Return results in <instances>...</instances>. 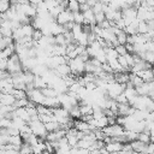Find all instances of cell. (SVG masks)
<instances>
[{"mask_svg": "<svg viewBox=\"0 0 154 154\" xmlns=\"http://www.w3.org/2000/svg\"><path fill=\"white\" fill-rule=\"evenodd\" d=\"M28 125H29V128H30V130H31V132L34 135L46 140V135H47L48 131H47L43 122H41L38 118H35V119H30L28 122Z\"/></svg>", "mask_w": 154, "mask_h": 154, "instance_id": "obj_1", "label": "cell"}, {"mask_svg": "<svg viewBox=\"0 0 154 154\" xmlns=\"http://www.w3.org/2000/svg\"><path fill=\"white\" fill-rule=\"evenodd\" d=\"M70 69H71V73L75 76H81L84 72V66H85V61H83L79 57H75V58H70L67 61Z\"/></svg>", "mask_w": 154, "mask_h": 154, "instance_id": "obj_2", "label": "cell"}, {"mask_svg": "<svg viewBox=\"0 0 154 154\" xmlns=\"http://www.w3.org/2000/svg\"><path fill=\"white\" fill-rule=\"evenodd\" d=\"M6 71H8L10 73H16L19 71H23V66H22V61L18 58V55L16 53H13L10 58H7L6 60Z\"/></svg>", "mask_w": 154, "mask_h": 154, "instance_id": "obj_3", "label": "cell"}, {"mask_svg": "<svg viewBox=\"0 0 154 154\" xmlns=\"http://www.w3.org/2000/svg\"><path fill=\"white\" fill-rule=\"evenodd\" d=\"M125 88V84H122L117 81H113V82H108L107 83V87H106V95L109 96L111 99H116L119 94L123 93Z\"/></svg>", "mask_w": 154, "mask_h": 154, "instance_id": "obj_4", "label": "cell"}, {"mask_svg": "<svg viewBox=\"0 0 154 154\" xmlns=\"http://www.w3.org/2000/svg\"><path fill=\"white\" fill-rule=\"evenodd\" d=\"M102 130H103V132H105L107 136H112V137L125 135V129L123 128V125H120V124H118V123L107 125V126H105Z\"/></svg>", "mask_w": 154, "mask_h": 154, "instance_id": "obj_5", "label": "cell"}, {"mask_svg": "<svg viewBox=\"0 0 154 154\" xmlns=\"http://www.w3.org/2000/svg\"><path fill=\"white\" fill-rule=\"evenodd\" d=\"M26 94H28V99L32 103H35V105H43V101H45V97L46 96L43 95V93L41 91V89L32 88L31 90H28Z\"/></svg>", "mask_w": 154, "mask_h": 154, "instance_id": "obj_6", "label": "cell"}, {"mask_svg": "<svg viewBox=\"0 0 154 154\" xmlns=\"http://www.w3.org/2000/svg\"><path fill=\"white\" fill-rule=\"evenodd\" d=\"M55 22L59 23V24H61V25H64V24H66V23H69V22H73V13H72L70 10L64 8V10L60 11V12L58 13V16L55 17Z\"/></svg>", "mask_w": 154, "mask_h": 154, "instance_id": "obj_7", "label": "cell"}, {"mask_svg": "<svg viewBox=\"0 0 154 154\" xmlns=\"http://www.w3.org/2000/svg\"><path fill=\"white\" fill-rule=\"evenodd\" d=\"M81 12H82V11H81ZM82 13H83V18H84L83 24H89V25L96 24V22H95V13H94V11L91 10V7L88 8V10H85V11H83Z\"/></svg>", "mask_w": 154, "mask_h": 154, "instance_id": "obj_8", "label": "cell"}, {"mask_svg": "<svg viewBox=\"0 0 154 154\" xmlns=\"http://www.w3.org/2000/svg\"><path fill=\"white\" fill-rule=\"evenodd\" d=\"M53 71H54L55 75H58L60 77H64V76H67V75L71 73V69H70L67 63H63V64L58 65L55 69H53Z\"/></svg>", "mask_w": 154, "mask_h": 154, "instance_id": "obj_9", "label": "cell"}, {"mask_svg": "<svg viewBox=\"0 0 154 154\" xmlns=\"http://www.w3.org/2000/svg\"><path fill=\"white\" fill-rule=\"evenodd\" d=\"M14 116H17V117H19V118H22L24 122H29L31 118H30V114H29V112H28V109H26V107H16L14 109H13V117Z\"/></svg>", "mask_w": 154, "mask_h": 154, "instance_id": "obj_10", "label": "cell"}, {"mask_svg": "<svg viewBox=\"0 0 154 154\" xmlns=\"http://www.w3.org/2000/svg\"><path fill=\"white\" fill-rule=\"evenodd\" d=\"M123 144H124V143L113 141V142L105 143V148H106V150H107L108 153H119V152H122V149H123Z\"/></svg>", "mask_w": 154, "mask_h": 154, "instance_id": "obj_11", "label": "cell"}, {"mask_svg": "<svg viewBox=\"0 0 154 154\" xmlns=\"http://www.w3.org/2000/svg\"><path fill=\"white\" fill-rule=\"evenodd\" d=\"M143 82H149V81H153L154 79V75H153V71L152 69H144V70H141L138 72H136Z\"/></svg>", "mask_w": 154, "mask_h": 154, "instance_id": "obj_12", "label": "cell"}, {"mask_svg": "<svg viewBox=\"0 0 154 154\" xmlns=\"http://www.w3.org/2000/svg\"><path fill=\"white\" fill-rule=\"evenodd\" d=\"M14 101H16V97L11 93H4L1 99H0V102L2 105H6V106H13Z\"/></svg>", "mask_w": 154, "mask_h": 154, "instance_id": "obj_13", "label": "cell"}, {"mask_svg": "<svg viewBox=\"0 0 154 154\" xmlns=\"http://www.w3.org/2000/svg\"><path fill=\"white\" fill-rule=\"evenodd\" d=\"M123 94L126 96L128 101L132 100L136 95H138L137 91H136V88H135V87H128V85H125V88H124V90H123Z\"/></svg>", "mask_w": 154, "mask_h": 154, "instance_id": "obj_14", "label": "cell"}, {"mask_svg": "<svg viewBox=\"0 0 154 154\" xmlns=\"http://www.w3.org/2000/svg\"><path fill=\"white\" fill-rule=\"evenodd\" d=\"M7 143H11V144H13V146H16V147L19 148L22 146V143H23V138H22V136L19 134H17V135H10L8 136V140H7Z\"/></svg>", "mask_w": 154, "mask_h": 154, "instance_id": "obj_15", "label": "cell"}, {"mask_svg": "<svg viewBox=\"0 0 154 154\" xmlns=\"http://www.w3.org/2000/svg\"><path fill=\"white\" fill-rule=\"evenodd\" d=\"M114 79L122 84H125L129 81V73L125 71H120V72H114Z\"/></svg>", "mask_w": 154, "mask_h": 154, "instance_id": "obj_16", "label": "cell"}, {"mask_svg": "<svg viewBox=\"0 0 154 154\" xmlns=\"http://www.w3.org/2000/svg\"><path fill=\"white\" fill-rule=\"evenodd\" d=\"M32 84H34V88H38V89H42V88L47 87L46 81H45L43 77L40 76V75H35L34 81H32Z\"/></svg>", "mask_w": 154, "mask_h": 154, "instance_id": "obj_17", "label": "cell"}, {"mask_svg": "<svg viewBox=\"0 0 154 154\" xmlns=\"http://www.w3.org/2000/svg\"><path fill=\"white\" fill-rule=\"evenodd\" d=\"M69 114L72 119H79L81 118V111H79V105H73L69 108Z\"/></svg>", "mask_w": 154, "mask_h": 154, "instance_id": "obj_18", "label": "cell"}, {"mask_svg": "<svg viewBox=\"0 0 154 154\" xmlns=\"http://www.w3.org/2000/svg\"><path fill=\"white\" fill-rule=\"evenodd\" d=\"M41 91L43 93L45 96H58V94H59V93L57 91V89L53 88V87H51V85H47V87L42 88Z\"/></svg>", "mask_w": 154, "mask_h": 154, "instance_id": "obj_19", "label": "cell"}, {"mask_svg": "<svg viewBox=\"0 0 154 154\" xmlns=\"http://www.w3.org/2000/svg\"><path fill=\"white\" fill-rule=\"evenodd\" d=\"M79 2L78 0H67V4H66V8L70 10L71 12H77L79 11Z\"/></svg>", "mask_w": 154, "mask_h": 154, "instance_id": "obj_20", "label": "cell"}, {"mask_svg": "<svg viewBox=\"0 0 154 154\" xmlns=\"http://www.w3.org/2000/svg\"><path fill=\"white\" fill-rule=\"evenodd\" d=\"M129 81L132 83V85L134 87H137V85H140L143 81H142V78L137 75V73H134V72H131V73H129Z\"/></svg>", "mask_w": 154, "mask_h": 154, "instance_id": "obj_21", "label": "cell"}, {"mask_svg": "<svg viewBox=\"0 0 154 154\" xmlns=\"http://www.w3.org/2000/svg\"><path fill=\"white\" fill-rule=\"evenodd\" d=\"M149 30L148 23L146 20H140L138 19V24H137V32L138 34H146Z\"/></svg>", "mask_w": 154, "mask_h": 154, "instance_id": "obj_22", "label": "cell"}, {"mask_svg": "<svg viewBox=\"0 0 154 154\" xmlns=\"http://www.w3.org/2000/svg\"><path fill=\"white\" fill-rule=\"evenodd\" d=\"M45 126L47 129V131H54V130H58L60 129V124L57 122V120H49L47 123H45Z\"/></svg>", "mask_w": 154, "mask_h": 154, "instance_id": "obj_23", "label": "cell"}, {"mask_svg": "<svg viewBox=\"0 0 154 154\" xmlns=\"http://www.w3.org/2000/svg\"><path fill=\"white\" fill-rule=\"evenodd\" d=\"M137 140H140V141H142L144 143H149L150 142V134H149V131H144L143 130V131L138 132Z\"/></svg>", "mask_w": 154, "mask_h": 154, "instance_id": "obj_24", "label": "cell"}, {"mask_svg": "<svg viewBox=\"0 0 154 154\" xmlns=\"http://www.w3.org/2000/svg\"><path fill=\"white\" fill-rule=\"evenodd\" d=\"M116 36H117V41H118V43H119V45H125V43H126L128 34H126L124 30H120Z\"/></svg>", "mask_w": 154, "mask_h": 154, "instance_id": "obj_25", "label": "cell"}, {"mask_svg": "<svg viewBox=\"0 0 154 154\" xmlns=\"http://www.w3.org/2000/svg\"><path fill=\"white\" fill-rule=\"evenodd\" d=\"M73 13V22L77 23V24H83V13L81 11H77V12H72Z\"/></svg>", "mask_w": 154, "mask_h": 154, "instance_id": "obj_26", "label": "cell"}, {"mask_svg": "<svg viewBox=\"0 0 154 154\" xmlns=\"http://www.w3.org/2000/svg\"><path fill=\"white\" fill-rule=\"evenodd\" d=\"M11 6V1H7V0H0V13L2 12H6Z\"/></svg>", "mask_w": 154, "mask_h": 154, "instance_id": "obj_27", "label": "cell"}, {"mask_svg": "<svg viewBox=\"0 0 154 154\" xmlns=\"http://www.w3.org/2000/svg\"><path fill=\"white\" fill-rule=\"evenodd\" d=\"M125 55V59H126V63H128V65H129V67L131 69L132 67V65L135 64V58H134V53H126V54H124Z\"/></svg>", "mask_w": 154, "mask_h": 154, "instance_id": "obj_28", "label": "cell"}, {"mask_svg": "<svg viewBox=\"0 0 154 154\" xmlns=\"http://www.w3.org/2000/svg\"><path fill=\"white\" fill-rule=\"evenodd\" d=\"M114 49L117 51V53H118L119 55H124V54L128 53V51H126V48H125V45H117V46L114 47Z\"/></svg>", "mask_w": 154, "mask_h": 154, "instance_id": "obj_29", "label": "cell"}, {"mask_svg": "<svg viewBox=\"0 0 154 154\" xmlns=\"http://www.w3.org/2000/svg\"><path fill=\"white\" fill-rule=\"evenodd\" d=\"M103 19H106V16H105V12H103V11H101V12H96V13H95V22H96V24L101 23Z\"/></svg>", "mask_w": 154, "mask_h": 154, "instance_id": "obj_30", "label": "cell"}, {"mask_svg": "<svg viewBox=\"0 0 154 154\" xmlns=\"http://www.w3.org/2000/svg\"><path fill=\"white\" fill-rule=\"evenodd\" d=\"M114 100H116L118 103H128V102H129V101H128V99H126V96H125L123 93H122V94H119Z\"/></svg>", "mask_w": 154, "mask_h": 154, "instance_id": "obj_31", "label": "cell"}, {"mask_svg": "<svg viewBox=\"0 0 154 154\" xmlns=\"http://www.w3.org/2000/svg\"><path fill=\"white\" fill-rule=\"evenodd\" d=\"M152 41H153V42H154V37H153V38H152Z\"/></svg>", "mask_w": 154, "mask_h": 154, "instance_id": "obj_32", "label": "cell"}, {"mask_svg": "<svg viewBox=\"0 0 154 154\" xmlns=\"http://www.w3.org/2000/svg\"><path fill=\"white\" fill-rule=\"evenodd\" d=\"M12 1H14V0H11V2H12Z\"/></svg>", "mask_w": 154, "mask_h": 154, "instance_id": "obj_33", "label": "cell"}]
</instances>
